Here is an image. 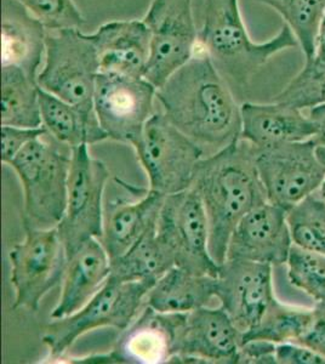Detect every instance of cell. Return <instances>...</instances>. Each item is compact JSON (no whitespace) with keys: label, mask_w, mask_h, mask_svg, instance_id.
Segmentation results:
<instances>
[{"label":"cell","mask_w":325,"mask_h":364,"mask_svg":"<svg viewBox=\"0 0 325 364\" xmlns=\"http://www.w3.org/2000/svg\"><path fill=\"white\" fill-rule=\"evenodd\" d=\"M156 101L170 123L201 146L206 157L242 137L240 106L199 46L193 58L156 89Z\"/></svg>","instance_id":"obj_1"},{"label":"cell","mask_w":325,"mask_h":364,"mask_svg":"<svg viewBox=\"0 0 325 364\" xmlns=\"http://www.w3.org/2000/svg\"><path fill=\"white\" fill-rule=\"evenodd\" d=\"M192 188L202 199L208 216L211 257L221 265L226 259L230 235L240 219L268 202L252 146L240 139L203 158Z\"/></svg>","instance_id":"obj_2"},{"label":"cell","mask_w":325,"mask_h":364,"mask_svg":"<svg viewBox=\"0 0 325 364\" xmlns=\"http://www.w3.org/2000/svg\"><path fill=\"white\" fill-rule=\"evenodd\" d=\"M299 46L295 34L283 25L276 37L255 43L247 33L238 0H206L199 48L228 83L247 87L271 58Z\"/></svg>","instance_id":"obj_3"},{"label":"cell","mask_w":325,"mask_h":364,"mask_svg":"<svg viewBox=\"0 0 325 364\" xmlns=\"http://www.w3.org/2000/svg\"><path fill=\"white\" fill-rule=\"evenodd\" d=\"M44 136L29 142L8 164L23 188V228H58L66 211L72 149L65 152Z\"/></svg>","instance_id":"obj_4"},{"label":"cell","mask_w":325,"mask_h":364,"mask_svg":"<svg viewBox=\"0 0 325 364\" xmlns=\"http://www.w3.org/2000/svg\"><path fill=\"white\" fill-rule=\"evenodd\" d=\"M100 73L95 46L80 29L49 31L46 63L38 73V85L58 99L96 116V80Z\"/></svg>","instance_id":"obj_5"},{"label":"cell","mask_w":325,"mask_h":364,"mask_svg":"<svg viewBox=\"0 0 325 364\" xmlns=\"http://www.w3.org/2000/svg\"><path fill=\"white\" fill-rule=\"evenodd\" d=\"M154 284L149 282H122L110 276L106 284L85 306L65 318L53 319L43 341L53 358L61 357L87 331L101 327L124 331L139 315L141 305Z\"/></svg>","instance_id":"obj_6"},{"label":"cell","mask_w":325,"mask_h":364,"mask_svg":"<svg viewBox=\"0 0 325 364\" xmlns=\"http://www.w3.org/2000/svg\"><path fill=\"white\" fill-rule=\"evenodd\" d=\"M149 181V190L165 196L188 190L198 164L206 154L202 147L156 112L132 145Z\"/></svg>","instance_id":"obj_7"},{"label":"cell","mask_w":325,"mask_h":364,"mask_svg":"<svg viewBox=\"0 0 325 364\" xmlns=\"http://www.w3.org/2000/svg\"><path fill=\"white\" fill-rule=\"evenodd\" d=\"M252 149L270 203L288 211L321 188L325 168L318 157L314 137Z\"/></svg>","instance_id":"obj_8"},{"label":"cell","mask_w":325,"mask_h":364,"mask_svg":"<svg viewBox=\"0 0 325 364\" xmlns=\"http://www.w3.org/2000/svg\"><path fill=\"white\" fill-rule=\"evenodd\" d=\"M87 146L72 149L66 211L56 228L68 257L87 240L102 236L103 196L110 171L89 154Z\"/></svg>","instance_id":"obj_9"},{"label":"cell","mask_w":325,"mask_h":364,"mask_svg":"<svg viewBox=\"0 0 325 364\" xmlns=\"http://www.w3.org/2000/svg\"><path fill=\"white\" fill-rule=\"evenodd\" d=\"M23 228L25 238L9 252L14 307L37 311L50 290L62 283L68 255L58 228Z\"/></svg>","instance_id":"obj_10"},{"label":"cell","mask_w":325,"mask_h":364,"mask_svg":"<svg viewBox=\"0 0 325 364\" xmlns=\"http://www.w3.org/2000/svg\"><path fill=\"white\" fill-rule=\"evenodd\" d=\"M142 20L151 36L144 78L158 89L198 51L199 32L192 0H152Z\"/></svg>","instance_id":"obj_11"},{"label":"cell","mask_w":325,"mask_h":364,"mask_svg":"<svg viewBox=\"0 0 325 364\" xmlns=\"http://www.w3.org/2000/svg\"><path fill=\"white\" fill-rule=\"evenodd\" d=\"M156 235L173 252L176 267L218 276L220 265L209 250L208 216L202 199L192 187L165 197Z\"/></svg>","instance_id":"obj_12"},{"label":"cell","mask_w":325,"mask_h":364,"mask_svg":"<svg viewBox=\"0 0 325 364\" xmlns=\"http://www.w3.org/2000/svg\"><path fill=\"white\" fill-rule=\"evenodd\" d=\"M156 87L146 78L100 72L94 107L108 139L134 145L156 113Z\"/></svg>","instance_id":"obj_13"},{"label":"cell","mask_w":325,"mask_h":364,"mask_svg":"<svg viewBox=\"0 0 325 364\" xmlns=\"http://www.w3.org/2000/svg\"><path fill=\"white\" fill-rule=\"evenodd\" d=\"M216 299L235 327L245 334L264 317L273 291V266L244 259H226L218 266Z\"/></svg>","instance_id":"obj_14"},{"label":"cell","mask_w":325,"mask_h":364,"mask_svg":"<svg viewBox=\"0 0 325 364\" xmlns=\"http://www.w3.org/2000/svg\"><path fill=\"white\" fill-rule=\"evenodd\" d=\"M243 334L223 307L187 312L173 362L240 363Z\"/></svg>","instance_id":"obj_15"},{"label":"cell","mask_w":325,"mask_h":364,"mask_svg":"<svg viewBox=\"0 0 325 364\" xmlns=\"http://www.w3.org/2000/svg\"><path fill=\"white\" fill-rule=\"evenodd\" d=\"M287 214L285 209L270 202L249 211L230 235L226 259H244L275 267L287 264L294 245Z\"/></svg>","instance_id":"obj_16"},{"label":"cell","mask_w":325,"mask_h":364,"mask_svg":"<svg viewBox=\"0 0 325 364\" xmlns=\"http://www.w3.org/2000/svg\"><path fill=\"white\" fill-rule=\"evenodd\" d=\"M186 314H164L144 307L115 343L112 362L163 364L176 356L177 340Z\"/></svg>","instance_id":"obj_17"},{"label":"cell","mask_w":325,"mask_h":364,"mask_svg":"<svg viewBox=\"0 0 325 364\" xmlns=\"http://www.w3.org/2000/svg\"><path fill=\"white\" fill-rule=\"evenodd\" d=\"M89 37L100 72L144 78L151 54V36L144 20L107 22Z\"/></svg>","instance_id":"obj_18"},{"label":"cell","mask_w":325,"mask_h":364,"mask_svg":"<svg viewBox=\"0 0 325 364\" xmlns=\"http://www.w3.org/2000/svg\"><path fill=\"white\" fill-rule=\"evenodd\" d=\"M111 276V259L97 238L68 257L62 279L61 295L51 311V319L65 318L85 306Z\"/></svg>","instance_id":"obj_19"},{"label":"cell","mask_w":325,"mask_h":364,"mask_svg":"<svg viewBox=\"0 0 325 364\" xmlns=\"http://www.w3.org/2000/svg\"><path fill=\"white\" fill-rule=\"evenodd\" d=\"M242 111V137L255 149L306 141L317 130L302 109L273 101L271 104L245 102Z\"/></svg>","instance_id":"obj_20"},{"label":"cell","mask_w":325,"mask_h":364,"mask_svg":"<svg viewBox=\"0 0 325 364\" xmlns=\"http://www.w3.org/2000/svg\"><path fill=\"white\" fill-rule=\"evenodd\" d=\"M1 6V67H18L38 78L46 58V27L17 0H3Z\"/></svg>","instance_id":"obj_21"},{"label":"cell","mask_w":325,"mask_h":364,"mask_svg":"<svg viewBox=\"0 0 325 364\" xmlns=\"http://www.w3.org/2000/svg\"><path fill=\"white\" fill-rule=\"evenodd\" d=\"M165 197L149 190L136 202L115 204L105 211L100 242L111 260L128 252L149 230L156 228Z\"/></svg>","instance_id":"obj_22"},{"label":"cell","mask_w":325,"mask_h":364,"mask_svg":"<svg viewBox=\"0 0 325 364\" xmlns=\"http://www.w3.org/2000/svg\"><path fill=\"white\" fill-rule=\"evenodd\" d=\"M216 276L197 274L175 266L152 287L146 300L159 312L187 314L208 306L216 298Z\"/></svg>","instance_id":"obj_23"},{"label":"cell","mask_w":325,"mask_h":364,"mask_svg":"<svg viewBox=\"0 0 325 364\" xmlns=\"http://www.w3.org/2000/svg\"><path fill=\"white\" fill-rule=\"evenodd\" d=\"M39 102L43 127L58 144L75 149L107 140L97 116H89L43 89L39 90Z\"/></svg>","instance_id":"obj_24"},{"label":"cell","mask_w":325,"mask_h":364,"mask_svg":"<svg viewBox=\"0 0 325 364\" xmlns=\"http://www.w3.org/2000/svg\"><path fill=\"white\" fill-rule=\"evenodd\" d=\"M174 267L173 252L156 235V226L128 252L111 260V277L122 282H149L156 284Z\"/></svg>","instance_id":"obj_25"},{"label":"cell","mask_w":325,"mask_h":364,"mask_svg":"<svg viewBox=\"0 0 325 364\" xmlns=\"http://www.w3.org/2000/svg\"><path fill=\"white\" fill-rule=\"evenodd\" d=\"M38 80L18 67H1V125L41 128Z\"/></svg>","instance_id":"obj_26"},{"label":"cell","mask_w":325,"mask_h":364,"mask_svg":"<svg viewBox=\"0 0 325 364\" xmlns=\"http://www.w3.org/2000/svg\"><path fill=\"white\" fill-rule=\"evenodd\" d=\"M312 317V310L288 306L275 299L259 324L243 334V343L247 341H267L275 345L299 343L309 331Z\"/></svg>","instance_id":"obj_27"},{"label":"cell","mask_w":325,"mask_h":364,"mask_svg":"<svg viewBox=\"0 0 325 364\" xmlns=\"http://www.w3.org/2000/svg\"><path fill=\"white\" fill-rule=\"evenodd\" d=\"M276 10L295 34L306 61L316 53L318 29L324 14L325 0H254Z\"/></svg>","instance_id":"obj_28"},{"label":"cell","mask_w":325,"mask_h":364,"mask_svg":"<svg viewBox=\"0 0 325 364\" xmlns=\"http://www.w3.org/2000/svg\"><path fill=\"white\" fill-rule=\"evenodd\" d=\"M287 219L294 245L325 255V199L318 191L289 209Z\"/></svg>","instance_id":"obj_29"},{"label":"cell","mask_w":325,"mask_h":364,"mask_svg":"<svg viewBox=\"0 0 325 364\" xmlns=\"http://www.w3.org/2000/svg\"><path fill=\"white\" fill-rule=\"evenodd\" d=\"M289 283L316 302L325 304V255L292 245L289 252Z\"/></svg>","instance_id":"obj_30"},{"label":"cell","mask_w":325,"mask_h":364,"mask_svg":"<svg viewBox=\"0 0 325 364\" xmlns=\"http://www.w3.org/2000/svg\"><path fill=\"white\" fill-rule=\"evenodd\" d=\"M302 111L325 104V63L309 60L297 77L273 99Z\"/></svg>","instance_id":"obj_31"},{"label":"cell","mask_w":325,"mask_h":364,"mask_svg":"<svg viewBox=\"0 0 325 364\" xmlns=\"http://www.w3.org/2000/svg\"><path fill=\"white\" fill-rule=\"evenodd\" d=\"M46 31L80 29L85 18L73 0H17Z\"/></svg>","instance_id":"obj_32"},{"label":"cell","mask_w":325,"mask_h":364,"mask_svg":"<svg viewBox=\"0 0 325 364\" xmlns=\"http://www.w3.org/2000/svg\"><path fill=\"white\" fill-rule=\"evenodd\" d=\"M48 132L41 128H25L14 125H1V161L9 164L29 142L44 136Z\"/></svg>","instance_id":"obj_33"},{"label":"cell","mask_w":325,"mask_h":364,"mask_svg":"<svg viewBox=\"0 0 325 364\" xmlns=\"http://www.w3.org/2000/svg\"><path fill=\"white\" fill-rule=\"evenodd\" d=\"M275 360L279 364H325V358L302 343H284L276 345Z\"/></svg>","instance_id":"obj_34"},{"label":"cell","mask_w":325,"mask_h":364,"mask_svg":"<svg viewBox=\"0 0 325 364\" xmlns=\"http://www.w3.org/2000/svg\"><path fill=\"white\" fill-rule=\"evenodd\" d=\"M313 317L309 331L297 343L312 348L325 358V304L316 302L313 307Z\"/></svg>","instance_id":"obj_35"},{"label":"cell","mask_w":325,"mask_h":364,"mask_svg":"<svg viewBox=\"0 0 325 364\" xmlns=\"http://www.w3.org/2000/svg\"><path fill=\"white\" fill-rule=\"evenodd\" d=\"M309 117L317 130L314 139L318 144L325 145V104L309 109Z\"/></svg>","instance_id":"obj_36"},{"label":"cell","mask_w":325,"mask_h":364,"mask_svg":"<svg viewBox=\"0 0 325 364\" xmlns=\"http://www.w3.org/2000/svg\"><path fill=\"white\" fill-rule=\"evenodd\" d=\"M314 60L319 63H325V10L321 17V25L318 29L317 42H316V53Z\"/></svg>","instance_id":"obj_37"},{"label":"cell","mask_w":325,"mask_h":364,"mask_svg":"<svg viewBox=\"0 0 325 364\" xmlns=\"http://www.w3.org/2000/svg\"><path fill=\"white\" fill-rule=\"evenodd\" d=\"M317 154L319 159H321V164H323L325 168V145H321V144H318L317 142ZM318 192H319L321 197L325 199V178L324 181L321 183V188H319Z\"/></svg>","instance_id":"obj_38"}]
</instances>
